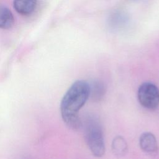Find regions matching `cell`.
Wrapping results in <instances>:
<instances>
[{
	"mask_svg": "<svg viewBox=\"0 0 159 159\" xmlns=\"http://www.w3.org/2000/svg\"><path fill=\"white\" fill-rule=\"evenodd\" d=\"M89 97V84L84 80L75 81L64 94L60 103L63 120L71 129L77 130L81 125L80 110Z\"/></svg>",
	"mask_w": 159,
	"mask_h": 159,
	"instance_id": "6da1fadb",
	"label": "cell"
},
{
	"mask_svg": "<svg viewBox=\"0 0 159 159\" xmlns=\"http://www.w3.org/2000/svg\"><path fill=\"white\" fill-rule=\"evenodd\" d=\"M84 127L85 140L90 151L95 157H102L105 152V145L100 122L96 117L90 116L85 120Z\"/></svg>",
	"mask_w": 159,
	"mask_h": 159,
	"instance_id": "7a4b0ae2",
	"label": "cell"
},
{
	"mask_svg": "<svg viewBox=\"0 0 159 159\" xmlns=\"http://www.w3.org/2000/svg\"><path fill=\"white\" fill-rule=\"evenodd\" d=\"M137 98L143 107L156 109L159 107V88L151 82L143 83L138 89Z\"/></svg>",
	"mask_w": 159,
	"mask_h": 159,
	"instance_id": "3957f363",
	"label": "cell"
},
{
	"mask_svg": "<svg viewBox=\"0 0 159 159\" xmlns=\"http://www.w3.org/2000/svg\"><path fill=\"white\" fill-rule=\"evenodd\" d=\"M109 25L111 29L116 31H120L127 27L129 24V16L120 9L113 11L109 17Z\"/></svg>",
	"mask_w": 159,
	"mask_h": 159,
	"instance_id": "277c9868",
	"label": "cell"
},
{
	"mask_svg": "<svg viewBox=\"0 0 159 159\" xmlns=\"http://www.w3.org/2000/svg\"><path fill=\"white\" fill-rule=\"evenodd\" d=\"M139 144L141 149L151 156L157 155L158 146L155 136L151 132L143 133L139 139Z\"/></svg>",
	"mask_w": 159,
	"mask_h": 159,
	"instance_id": "5b68a950",
	"label": "cell"
},
{
	"mask_svg": "<svg viewBox=\"0 0 159 159\" xmlns=\"http://www.w3.org/2000/svg\"><path fill=\"white\" fill-rule=\"evenodd\" d=\"M13 5L19 14L27 16L31 14L35 9L37 0H14Z\"/></svg>",
	"mask_w": 159,
	"mask_h": 159,
	"instance_id": "8992f818",
	"label": "cell"
},
{
	"mask_svg": "<svg viewBox=\"0 0 159 159\" xmlns=\"http://www.w3.org/2000/svg\"><path fill=\"white\" fill-rule=\"evenodd\" d=\"M89 96L94 101H99L106 93L104 84L100 81L94 80L89 84Z\"/></svg>",
	"mask_w": 159,
	"mask_h": 159,
	"instance_id": "52a82bcc",
	"label": "cell"
},
{
	"mask_svg": "<svg viewBox=\"0 0 159 159\" xmlns=\"http://www.w3.org/2000/svg\"><path fill=\"white\" fill-rule=\"evenodd\" d=\"M14 18L12 12L7 7L0 6V29H9L12 27Z\"/></svg>",
	"mask_w": 159,
	"mask_h": 159,
	"instance_id": "ba28073f",
	"label": "cell"
},
{
	"mask_svg": "<svg viewBox=\"0 0 159 159\" xmlns=\"http://www.w3.org/2000/svg\"><path fill=\"white\" fill-rule=\"evenodd\" d=\"M111 148L113 153L116 156L122 157L127 152V143L122 137L117 136L112 140Z\"/></svg>",
	"mask_w": 159,
	"mask_h": 159,
	"instance_id": "9c48e42d",
	"label": "cell"
},
{
	"mask_svg": "<svg viewBox=\"0 0 159 159\" xmlns=\"http://www.w3.org/2000/svg\"><path fill=\"white\" fill-rule=\"evenodd\" d=\"M128 1H133V2H137V1H141V0H128Z\"/></svg>",
	"mask_w": 159,
	"mask_h": 159,
	"instance_id": "30bf717a",
	"label": "cell"
}]
</instances>
